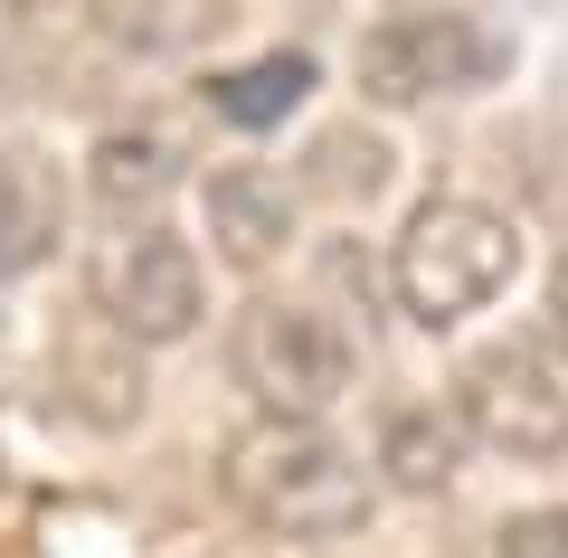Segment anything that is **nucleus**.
I'll return each mask as SVG.
<instances>
[{
	"mask_svg": "<svg viewBox=\"0 0 568 558\" xmlns=\"http://www.w3.org/2000/svg\"><path fill=\"white\" fill-rule=\"evenodd\" d=\"M219 483L275 539H351L369 520V501H379V474L323 417H256L246 436H227Z\"/></svg>",
	"mask_w": 568,
	"mask_h": 558,
	"instance_id": "obj_1",
	"label": "nucleus"
},
{
	"mask_svg": "<svg viewBox=\"0 0 568 558\" xmlns=\"http://www.w3.org/2000/svg\"><path fill=\"white\" fill-rule=\"evenodd\" d=\"M503 67H511V39L484 10H465V0H398V10H379V20L361 29V48H351V85H361V104H379V114L484 95Z\"/></svg>",
	"mask_w": 568,
	"mask_h": 558,
	"instance_id": "obj_2",
	"label": "nucleus"
},
{
	"mask_svg": "<svg viewBox=\"0 0 568 558\" xmlns=\"http://www.w3.org/2000/svg\"><path fill=\"white\" fill-rule=\"evenodd\" d=\"M511 275H521V227L493 200H426L388 246V294L417 332L474 322L484 303L511 294Z\"/></svg>",
	"mask_w": 568,
	"mask_h": 558,
	"instance_id": "obj_3",
	"label": "nucleus"
},
{
	"mask_svg": "<svg viewBox=\"0 0 568 558\" xmlns=\"http://www.w3.org/2000/svg\"><path fill=\"white\" fill-rule=\"evenodd\" d=\"M227 379L256 398V417H332L361 388V341L313 294H256L227 322Z\"/></svg>",
	"mask_w": 568,
	"mask_h": 558,
	"instance_id": "obj_4",
	"label": "nucleus"
},
{
	"mask_svg": "<svg viewBox=\"0 0 568 558\" xmlns=\"http://www.w3.org/2000/svg\"><path fill=\"white\" fill-rule=\"evenodd\" d=\"M455 407H465L474 445L511 464L568 455V322H511L455 369Z\"/></svg>",
	"mask_w": 568,
	"mask_h": 558,
	"instance_id": "obj_5",
	"label": "nucleus"
},
{
	"mask_svg": "<svg viewBox=\"0 0 568 558\" xmlns=\"http://www.w3.org/2000/svg\"><path fill=\"white\" fill-rule=\"evenodd\" d=\"M85 303H95L114 332H133L142 351H171V341L200 332L209 313V265L190 237H171L162 219H133L85 256Z\"/></svg>",
	"mask_w": 568,
	"mask_h": 558,
	"instance_id": "obj_6",
	"label": "nucleus"
},
{
	"mask_svg": "<svg viewBox=\"0 0 568 558\" xmlns=\"http://www.w3.org/2000/svg\"><path fill=\"white\" fill-rule=\"evenodd\" d=\"M200 209H209V246H219L227 265H275L284 246H294V227H304V200H294V180L284 171H265V161H219L209 171V190H200Z\"/></svg>",
	"mask_w": 568,
	"mask_h": 558,
	"instance_id": "obj_7",
	"label": "nucleus"
},
{
	"mask_svg": "<svg viewBox=\"0 0 568 558\" xmlns=\"http://www.w3.org/2000/svg\"><path fill=\"white\" fill-rule=\"evenodd\" d=\"M181 180H190V152H181L171 123H114V133L85 152V200H95L114 227L162 219V200L181 190Z\"/></svg>",
	"mask_w": 568,
	"mask_h": 558,
	"instance_id": "obj_8",
	"label": "nucleus"
},
{
	"mask_svg": "<svg viewBox=\"0 0 568 558\" xmlns=\"http://www.w3.org/2000/svg\"><path fill=\"white\" fill-rule=\"evenodd\" d=\"M67 237V190L39 142H0V284L39 275Z\"/></svg>",
	"mask_w": 568,
	"mask_h": 558,
	"instance_id": "obj_9",
	"label": "nucleus"
},
{
	"mask_svg": "<svg viewBox=\"0 0 568 558\" xmlns=\"http://www.w3.org/2000/svg\"><path fill=\"white\" fill-rule=\"evenodd\" d=\"M85 29L133 67H181L227 29V0H85Z\"/></svg>",
	"mask_w": 568,
	"mask_h": 558,
	"instance_id": "obj_10",
	"label": "nucleus"
},
{
	"mask_svg": "<svg viewBox=\"0 0 568 558\" xmlns=\"http://www.w3.org/2000/svg\"><path fill=\"white\" fill-rule=\"evenodd\" d=\"M465 407H436V398H407L379 417V445H369V464H379L388 493H446L455 474H465Z\"/></svg>",
	"mask_w": 568,
	"mask_h": 558,
	"instance_id": "obj_11",
	"label": "nucleus"
},
{
	"mask_svg": "<svg viewBox=\"0 0 568 558\" xmlns=\"http://www.w3.org/2000/svg\"><path fill=\"white\" fill-rule=\"evenodd\" d=\"M58 388H67L95 426H133V417H142V341L114 332V322L95 313V332L58 341Z\"/></svg>",
	"mask_w": 568,
	"mask_h": 558,
	"instance_id": "obj_12",
	"label": "nucleus"
},
{
	"mask_svg": "<svg viewBox=\"0 0 568 558\" xmlns=\"http://www.w3.org/2000/svg\"><path fill=\"white\" fill-rule=\"evenodd\" d=\"M388 180H398V152H388L379 123H323V133L304 142V190L332 209H379L388 200Z\"/></svg>",
	"mask_w": 568,
	"mask_h": 558,
	"instance_id": "obj_13",
	"label": "nucleus"
},
{
	"mask_svg": "<svg viewBox=\"0 0 568 558\" xmlns=\"http://www.w3.org/2000/svg\"><path fill=\"white\" fill-rule=\"evenodd\" d=\"M313 58L304 48H265V58H246V67H227V77H209L200 95H209V114L219 123H237V133H265V123H284L294 104L313 95Z\"/></svg>",
	"mask_w": 568,
	"mask_h": 558,
	"instance_id": "obj_14",
	"label": "nucleus"
},
{
	"mask_svg": "<svg viewBox=\"0 0 568 558\" xmlns=\"http://www.w3.org/2000/svg\"><path fill=\"white\" fill-rule=\"evenodd\" d=\"M493 558H568V511H559V501L511 511L503 530H493Z\"/></svg>",
	"mask_w": 568,
	"mask_h": 558,
	"instance_id": "obj_15",
	"label": "nucleus"
},
{
	"mask_svg": "<svg viewBox=\"0 0 568 558\" xmlns=\"http://www.w3.org/2000/svg\"><path fill=\"white\" fill-rule=\"evenodd\" d=\"M549 313L568 322V256H559V275H549Z\"/></svg>",
	"mask_w": 568,
	"mask_h": 558,
	"instance_id": "obj_16",
	"label": "nucleus"
}]
</instances>
